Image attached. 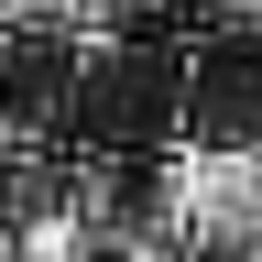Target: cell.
<instances>
[{"mask_svg":"<svg viewBox=\"0 0 262 262\" xmlns=\"http://www.w3.org/2000/svg\"><path fill=\"white\" fill-rule=\"evenodd\" d=\"M164 208H175L186 241H219V251L262 262V153H186L164 175Z\"/></svg>","mask_w":262,"mask_h":262,"instance_id":"6da1fadb","label":"cell"},{"mask_svg":"<svg viewBox=\"0 0 262 262\" xmlns=\"http://www.w3.org/2000/svg\"><path fill=\"white\" fill-rule=\"evenodd\" d=\"M110 262H175V251H153V241H120V251H110Z\"/></svg>","mask_w":262,"mask_h":262,"instance_id":"7a4b0ae2","label":"cell"},{"mask_svg":"<svg viewBox=\"0 0 262 262\" xmlns=\"http://www.w3.org/2000/svg\"><path fill=\"white\" fill-rule=\"evenodd\" d=\"M229 11H262V0H229Z\"/></svg>","mask_w":262,"mask_h":262,"instance_id":"3957f363","label":"cell"},{"mask_svg":"<svg viewBox=\"0 0 262 262\" xmlns=\"http://www.w3.org/2000/svg\"><path fill=\"white\" fill-rule=\"evenodd\" d=\"M0 262H11V251H0Z\"/></svg>","mask_w":262,"mask_h":262,"instance_id":"277c9868","label":"cell"}]
</instances>
